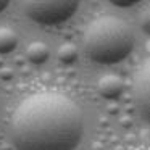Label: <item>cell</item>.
<instances>
[{
	"mask_svg": "<svg viewBox=\"0 0 150 150\" xmlns=\"http://www.w3.org/2000/svg\"><path fill=\"white\" fill-rule=\"evenodd\" d=\"M82 132L81 108L60 92L29 95L10 121V139L16 150H76Z\"/></svg>",
	"mask_w": 150,
	"mask_h": 150,
	"instance_id": "obj_1",
	"label": "cell"
},
{
	"mask_svg": "<svg viewBox=\"0 0 150 150\" xmlns=\"http://www.w3.org/2000/svg\"><path fill=\"white\" fill-rule=\"evenodd\" d=\"M134 36L129 26L116 16L94 20L84 33V50L87 57L100 65L120 63L132 52Z\"/></svg>",
	"mask_w": 150,
	"mask_h": 150,
	"instance_id": "obj_2",
	"label": "cell"
},
{
	"mask_svg": "<svg viewBox=\"0 0 150 150\" xmlns=\"http://www.w3.org/2000/svg\"><path fill=\"white\" fill-rule=\"evenodd\" d=\"M79 2L76 0H49V2H24L23 8L28 18L39 24L55 26L69 20L76 13Z\"/></svg>",
	"mask_w": 150,
	"mask_h": 150,
	"instance_id": "obj_3",
	"label": "cell"
},
{
	"mask_svg": "<svg viewBox=\"0 0 150 150\" xmlns=\"http://www.w3.org/2000/svg\"><path fill=\"white\" fill-rule=\"evenodd\" d=\"M132 97L140 116L150 123V58L144 62L134 78Z\"/></svg>",
	"mask_w": 150,
	"mask_h": 150,
	"instance_id": "obj_4",
	"label": "cell"
},
{
	"mask_svg": "<svg viewBox=\"0 0 150 150\" xmlns=\"http://www.w3.org/2000/svg\"><path fill=\"white\" fill-rule=\"evenodd\" d=\"M123 91H124V82L116 74H107L98 81V92L107 100L118 98L123 94Z\"/></svg>",
	"mask_w": 150,
	"mask_h": 150,
	"instance_id": "obj_5",
	"label": "cell"
},
{
	"mask_svg": "<svg viewBox=\"0 0 150 150\" xmlns=\"http://www.w3.org/2000/svg\"><path fill=\"white\" fill-rule=\"evenodd\" d=\"M26 57L33 65H42L49 58V47L44 42H33L26 50Z\"/></svg>",
	"mask_w": 150,
	"mask_h": 150,
	"instance_id": "obj_6",
	"label": "cell"
},
{
	"mask_svg": "<svg viewBox=\"0 0 150 150\" xmlns=\"http://www.w3.org/2000/svg\"><path fill=\"white\" fill-rule=\"evenodd\" d=\"M18 45V37L10 28H0V55L13 52Z\"/></svg>",
	"mask_w": 150,
	"mask_h": 150,
	"instance_id": "obj_7",
	"label": "cell"
},
{
	"mask_svg": "<svg viewBox=\"0 0 150 150\" xmlns=\"http://www.w3.org/2000/svg\"><path fill=\"white\" fill-rule=\"evenodd\" d=\"M58 60L63 65H73L78 60V49L73 44H65L58 50Z\"/></svg>",
	"mask_w": 150,
	"mask_h": 150,
	"instance_id": "obj_8",
	"label": "cell"
},
{
	"mask_svg": "<svg viewBox=\"0 0 150 150\" xmlns=\"http://www.w3.org/2000/svg\"><path fill=\"white\" fill-rule=\"evenodd\" d=\"M140 28H142L144 33L150 36V8L144 11L142 16H140Z\"/></svg>",
	"mask_w": 150,
	"mask_h": 150,
	"instance_id": "obj_9",
	"label": "cell"
},
{
	"mask_svg": "<svg viewBox=\"0 0 150 150\" xmlns=\"http://www.w3.org/2000/svg\"><path fill=\"white\" fill-rule=\"evenodd\" d=\"M137 2L136 0H127V2H118V0H113V5H116V7H132V5H136Z\"/></svg>",
	"mask_w": 150,
	"mask_h": 150,
	"instance_id": "obj_10",
	"label": "cell"
},
{
	"mask_svg": "<svg viewBox=\"0 0 150 150\" xmlns=\"http://www.w3.org/2000/svg\"><path fill=\"white\" fill-rule=\"evenodd\" d=\"M8 7V0H0V13Z\"/></svg>",
	"mask_w": 150,
	"mask_h": 150,
	"instance_id": "obj_11",
	"label": "cell"
}]
</instances>
